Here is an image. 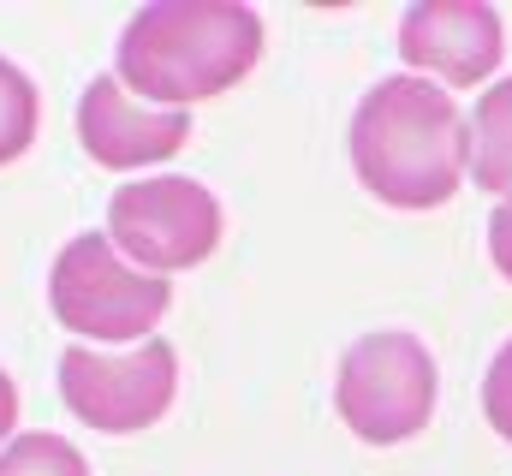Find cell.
<instances>
[{"label": "cell", "mask_w": 512, "mask_h": 476, "mask_svg": "<svg viewBox=\"0 0 512 476\" xmlns=\"http://www.w3.org/2000/svg\"><path fill=\"white\" fill-rule=\"evenodd\" d=\"M489 262H495V274L512 286V197L495 203V215H489Z\"/></svg>", "instance_id": "cell-13"}, {"label": "cell", "mask_w": 512, "mask_h": 476, "mask_svg": "<svg viewBox=\"0 0 512 476\" xmlns=\"http://www.w3.org/2000/svg\"><path fill=\"white\" fill-rule=\"evenodd\" d=\"M36 125H42V96H36L30 72L12 66V60H0V167H12V161L30 155Z\"/></svg>", "instance_id": "cell-10"}, {"label": "cell", "mask_w": 512, "mask_h": 476, "mask_svg": "<svg viewBox=\"0 0 512 476\" xmlns=\"http://www.w3.org/2000/svg\"><path fill=\"white\" fill-rule=\"evenodd\" d=\"M12 429H18V381L0 369V447L12 441Z\"/></svg>", "instance_id": "cell-14"}, {"label": "cell", "mask_w": 512, "mask_h": 476, "mask_svg": "<svg viewBox=\"0 0 512 476\" xmlns=\"http://www.w3.org/2000/svg\"><path fill=\"white\" fill-rule=\"evenodd\" d=\"M352 167L387 209H447L471 179V114L417 72L382 78L352 114Z\"/></svg>", "instance_id": "cell-1"}, {"label": "cell", "mask_w": 512, "mask_h": 476, "mask_svg": "<svg viewBox=\"0 0 512 476\" xmlns=\"http://www.w3.org/2000/svg\"><path fill=\"white\" fill-rule=\"evenodd\" d=\"M268 48L262 12L239 0H155L137 6L114 48V78L149 108H197L239 90Z\"/></svg>", "instance_id": "cell-2"}, {"label": "cell", "mask_w": 512, "mask_h": 476, "mask_svg": "<svg viewBox=\"0 0 512 476\" xmlns=\"http://www.w3.org/2000/svg\"><path fill=\"white\" fill-rule=\"evenodd\" d=\"M507 24L489 0H417L399 18V60L441 90H489Z\"/></svg>", "instance_id": "cell-7"}, {"label": "cell", "mask_w": 512, "mask_h": 476, "mask_svg": "<svg viewBox=\"0 0 512 476\" xmlns=\"http://www.w3.org/2000/svg\"><path fill=\"white\" fill-rule=\"evenodd\" d=\"M179 393V352L155 334L143 346H66L60 352V399L96 435H143L173 411Z\"/></svg>", "instance_id": "cell-6"}, {"label": "cell", "mask_w": 512, "mask_h": 476, "mask_svg": "<svg viewBox=\"0 0 512 476\" xmlns=\"http://www.w3.org/2000/svg\"><path fill=\"white\" fill-rule=\"evenodd\" d=\"M221 233H227L221 197L185 173H149V179H131L108 197L114 250L126 262H137L143 274H161V280L209 262L221 250Z\"/></svg>", "instance_id": "cell-5"}, {"label": "cell", "mask_w": 512, "mask_h": 476, "mask_svg": "<svg viewBox=\"0 0 512 476\" xmlns=\"http://www.w3.org/2000/svg\"><path fill=\"white\" fill-rule=\"evenodd\" d=\"M435 393H441L435 352L405 328L358 334L334 369V411L364 447H399L423 435L435 417Z\"/></svg>", "instance_id": "cell-4"}, {"label": "cell", "mask_w": 512, "mask_h": 476, "mask_svg": "<svg viewBox=\"0 0 512 476\" xmlns=\"http://www.w3.org/2000/svg\"><path fill=\"white\" fill-rule=\"evenodd\" d=\"M0 476H90V459L54 429H30L0 447Z\"/></svg>", "instance_id": "cell-11"}, {"label": "cell", "mask_w": 512, "mask_h": 476, "mask_svg": "<svg viewBox=\"0 0 512 476\" xmlns=\"http://www.w3.org/2000/svg\"><path fill=\"white\" fill-rule=\"evenodd\" d=\"M471 179L501 203L512 197V78L489 84L471 108Z\"/></svg>", "instance_id": "cell-9"}, {"label": "cell", "mask_w": 512, "mask_h": 476, "mask_svg": "<svg viewBox=\"0 0 512 476\" xmlns=\"http://www.w3.org/2000/svg\"><path fill=\"white\" fill-rule=\"evenodd\" d=\"M48 310L78 346H143L155 340L161 316L173 310V286L161 274H143L114 250L108 233H78L60 244L48 274Z\"/></svg>", "instance_id": "cell-3"}, {"label": "cell", "mask_w": 512, "mask_h": 476, "mask_svg": "<svg viewBox=\"0 0 512 476\" xmlns=\"http://www.w3.org/2000/svg\"><path fill=\"white\" fill-rule=\"evenodd\" d=\"M483 423L512 447V340L483 369Z\"/></svg>", "instance_id": "cell-12"}, {"label": "cell", "mask_w": 512, "mask_h": 476, "mask_svg": "<svg viewBox=\"0 0 512 476\" xmlns=\"http://www.w3.org/2000/svg\"><path fill=\"white\" fill-rule=\"evenodd\" d=\"M78 143L108 173H143V167L173 161L191 143V114L185 108H149L114 72H102L78 96Z\"/></svg>", "instance_id": "cell-8"}]
</instances>
